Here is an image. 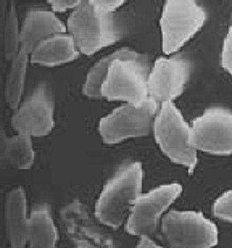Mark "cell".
Instances as JSON below:
<instances>
[{
    "instance_id": "6da1fadb",
    "label": "cell",
    "mask_w": 232,
    "mask_h": 248,
    "mask_svg": "<svg viewBox=\"0 0 232 248\" xmlns=\"http://www.w3.org/2000/svg\"><path fill=\"white\" fill-rule=\"evenodd\" d=\"M144 168L139 161L123 165L107 182L95 203V217L111 229L121 227L132 203L142 195Z\"/></svg>"
},
{
    "instance_id": "7a4b0ae2",
    "label": "cell",
    "mask_w": 232,
    "mask_h": 248,
    "mask_svg": "<svg viewBox=\"0 0 232 248\" xmlns=\"http://www.w3.org/2000/svg\"><path fill=\"white\" fill-rule=\"evenodd\" d=\"M66 28L68 34H71V37L75 39L77 50L84 55H93L121 39L116 15L100 13L91 0L81 2L70 15Z\"/></svg>"
},
{
    "instance_id": "3957f363",
    "label": "cell",
    "mask_w": 232,
    "mask_h": 248,
    "mask_svg": "<svg viewBox=\"0 0 232 248\" xmlns=\"http://www.w3.org/2000/svg\"><path fill=\"white\" fill-rule=\"evenodd\" d=\"M154 134L160 150L172 163L194 171L197 166V150L192 145V127L172 102L161 103L154 123Z\"/></svg>"
},
{
    "instance_id": "277c9868",
    "label": "cell",
    "mask_w": 232,
    "mask_h": 248,
    "mask_svg": "<svg viewBox=\"0 0 232 248\" xmlns=\"http://www.w3.org/2000/svg\"><path fill=\"white\" fill-rule=\"evenodd\" d=\"M150 64L147 55L137 58H120L111 64L108 76L102 86V98L110 102L139 103L149 98Z\"/></svg>"
},
{
    "instance_id": "5b68a950",
    "label": "cell",
    "mask_w": 232,
    "mask_h": 248,
    "mask_svg": "<svg viewBox=\"0 0 232 248\" xmlns=\"http://www.w3.org/2000/svg\"><path fill=\"white\" fill-rule=\"evenodd\" d=\"M158 103L152 98L134 105L124 103L113 110L110 115L102 118L98 123V132L105 143H120L127 139L149 136L154 129V123L158 113Z\"/></svg>"
},
{
    "instance_id": "8992f818",
    "label": "cell",
    "mask_w": 232,
    "mask_h": 248,
    "mask_svg": "<svg viewBox=\"0 0 232 248\" xmlns=\"http://www.w3.org/2000/svg\"><path fill=\"white\" fill-rule=\"evenodd\" d=\"M163 240L174 248H210L218 244V229L200 211H170L161 219Z\"/></svg>"
},
{
    "instance_id": "52a82bcc",
    "label": "cell",
    "mask_w": 232,
    "mask_h": 248,
    "mask_svg": "<svg viewBox=\"0 0 232 248\" xmlns=\"http://www.w3.org/2000/svg\"><path fill=\"white\" fill-rule=\"evenodd\" d=\"M205 19L203 7L194 0H168L160 19L163 52L176 53L200 31Z\"/></svg>"
},
{
    "instance_id": "ba28073f",
    "label": "cell",
    "mask_w": 232,
    "mask_h": 248,
    "mask_svg": "<svg viewBox=\"0 0 232 248\" xmlns=\"http://www.w3.org/2000/svg\"><path fill=\"white\" fill-rule=\"evenodd\" d=\"M192 145L211 155H232V111L211 107L192 123Z\"/></svg>"
},
{
    "instance_id": "9c48e42d",
    "label": "cell",
    "mask_w": 232,
    "mask_h": 248,
    "mask_svg": "<svg viewBox=\"0 0 232 248\" xmlns=\"http://www.w3.org/2000/svg\"><path fill=\"white\" fill-rule=\"evenodd\" d=\"M179 184H166L140 195L132 203L129 217L126 222V232L131 235H152L156 232L160 219L168 208L181 195Z\"/></svg>"
},
{
    "instance_id": "30bf717a",
    "label": "cell",
    "mask_w": 232,
    "mask_h": 248,
    "mask_svg": "<svg viewBox=\"0 0 232 248\" xmlns=\"http://www.w3.org/2000/svg\"><path fill=\"white\" fill-rule=\"evenodd\" d=\"M55 102L52 92L46 84L36 87L29 98H26L12 116V127L18 134L31 137H44L52 132L55 126Z\"/></svg>"
},
{
    "instance_id": "8fae6325",
    "label": "cell",
    "mask_w": 232,
    "mask_h": 248,
    "mask_svg": "<svg viewBox=\"0 0 232 248\" xmlns=\"http://www.w3.org/2000/svg\"><path fill=\"white\" fill-rule=\"evenodd\" d=\"M192 64L187 57L177 55L171 58H158L154 68L150 69L149 98L156 103L172 102L179 97L186 89V84L190 79Z\"/></svg>"
},
{
    "instance_id": "7c38bea8",
    "label": "cell",
    "mask_w": 232,
    "mask_h": 248,
    "mask_svg": "<svg viewBox=\"0 0 232 248\" xmlns=\"http://www.w3.org/2000/svg\"><path fill=\"white\" fill-rule=\"evenodd\" d=\"M66 29L68 28L53 12L32 10L26 15L21 26V48L31 55L41 42L57 34H65Z\"/></svg>"
},
{
    "instance_id": "4fadbf2b",
    "label": "cell",
    "mask_w": 232,
    "mask_h": 248,
    "mask_svg": "<svg viewBox=\"0 0 232 248\" xmlns=\"http://www.w3.org/2000/svg\"><path fill=\"white\" fill-rule=\"evenodd\" d=\"M5 222H7V235L10 247L23 248L28 245L29 217L26 192L23 187H16L7 197L5 203Z\"/></svg>"
},
{
    "instance_id": "5bb4252c",
    "label": "cell",
    "mask_w": 232,
    "mask_h": 248,
    "mask_svg": "<svg viewBox=\"0 0 232 248\" xmlns=\"http://www.w3.org/2000/svg\"><path fill=\"white\" fill-rule=\"evenodd\" d=\"M77 47L71 34H57L46 39L31 53V63L42 66H58L75 62L79 57Z\"/></svg>"
},
{
    "instance_id": "9a60e30c",
    "label": "cell",
    "mask_w": 232,
    "mask_h": 248,
    "mask_svg": "<svg viewBox=\"0 0 232 248\" xmlns=\"http://www.w3.org/2000/svg\"><path fill=\"white\" fill-rule=\"evenodd\" d=\"M28 244L32 248H53L58 244V231L47 203L36 205L29 215Z\"/></svg>"
},
{
    "instance_id": "2e32d148",
    "label": "cell",
    "mask_w": 232,
    "mask_h": 248,
    "mask_svg": "<svg viewBox=\"0 0 232 248\" xmlns=\"http://www.w3.org/2000/svg\"><path fill=\"white\" fill-rule=\"evenodd\" d=\"M137 57H140V53L131 50V48H120L118 52H113L110 55L100 58V60L89 69L86 82L82 86V93L87 98H92V100L102 98V86L108 76L111 64L116 60H120V58H137Z\"/></svg>"
},
{
    "instance_id": "e0dca14e",
    "label": "cell",
    "mask_w": 232,
    "mask_h": 248,
    "mask_svg": "<svg viewBox=\"0 0 232 248\" xmlns=\"http://www.w3.org/2000/svg\"><path fill=\"white\" fill-rule=\"evenodd\" d=\"M2 161L16 170H29L34 163L31 136L18 134L15 137H7L2 134Z\"/></svg>"
},
{
    "instance_id": "ac0fdd59",
    "label": "cell",
    "mask_w": 232,
    "mask_h": 248,
    "mask_svg": "<svg viewBox=\"0 0 232 248\" xmlns=\"http://www.w3.org/2000/svg\"><path fill=\"white\" fill-rule=\"evenodd\" d=\"M28 60H31V55L26 50H19V53L15 57L10 68L8 78H7V87H5V98L12 110H16L19 107L24 89V79H26V69Z\"/></svg>"
},
{
    "instance_id": "d6986e66",
    "label": "cell",
    "mask_w": 232,
    "mask_h": 248,
    "mask_svg": "<svg viewBox=\"0 0 232 248\" xmlns=\"http://www.w3.org/2000/svg\"><path fill=\"white\" fill-rule=\"evenodd\" d=\"M3 44H5V58L8 62H13L15 57L21 50V28H18V15L13 3L7 15Z\"/></svg>"
},
{
    "instance_id": "ffe728a7",
    "label": "cell",
    "mask_w": 232,
    "mask_h": 248,
    "mask_svg": "<svg viewBox=\"0 0 232 248\" xmlns=\"http://www.w3.org/2000/svg\"><path fill=\"white\" fill-rule=\"evenodd\" d=\"M213 215L223 221L232 222V190L224 192L213 205Z\"/></svg>"
},
{
    "instance_id": "44dd1931",
    "label": "cell",
    "mask_w": 232,
    "mask_h": 248,
    "mask_svg": "<svg viewBox=\"0 0 232 248\" xmlns=\"http://www.w3.org/2000/svg\"><path fill=\"white\" fill-rule=\"evenodd\" d=\"M221 66L232 76V26L229 28L228 36L224 39L223 52H221Z\"/></svg>"
},
{
    "instance_id": "7402d4cb",
    "label": "cell",
    "mask_w": 232,
    "mask_h": 248,
    "mask_svg": "<svg viewBox=\"0 0 232 248\" xmlns=\"http://www.w3.org/2000/svg\"><path fill=\"white\" fill-rule=\"evenodd\" d=\"M91 2L103 15H113L121 5H124V0H91Z\"/></svg>"
},
{
    "instance_id": "603a6c76",
    "label": "cell",
    "mask_w": 232,
    "mask_h": 248,
    "mask_svg": "<svg viewBox=\"0 0 232 248\" xmlns=\"http://www.w3.org/2000/svg\"><path fill=\"white\" fill-rule=\"evenodd\" d=\"M48 5L52 7V12H57V13H62V12H68L71 8H77L81 2L79 0H50Z\"/></svg>"
},
{
    "instance_id": "cb8c5ba5",
    "label": "cell",
    "mask_w": 232,
    "mask_h": 248,
    "mask_svg": "<svg viewBox=\"0 0 232 248\" xmlns=\"http://www.w3.org/2000/svg\"><path fill=\"white\" fill-rule=\"evenodd\" d=\"M137 247L139 248H158L160 245H158L155 240H152L150 235H140V240H139V244H137Z\"/></svg>"
}]
</instances>
